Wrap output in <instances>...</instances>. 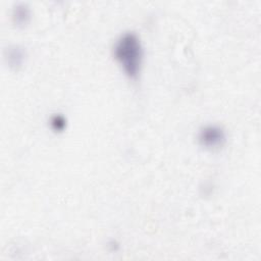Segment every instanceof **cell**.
I'll return each instance as SVG.
<instances>
[{"instance_id":"6da1fadb","label":"cell","mask_w":261,"mask_h":261,"mask_svg":"<svg viewBox=\"0 0 261 261\" xmlns=\"http://www.w3.org/2000/svg\"><path fill=\"white\" fill-rule=\"evenodd\" d=\"M113 54L125 74L130 79H137L143 60V48L138 36L134 33L121 35L115 42Z\"/></svg>"},{"instance_id":"7a4b0ae2","label":"cell","mask_w":261,"mask_h":261,"mask_svg":"<svg viewBox=\"0 0 261 261\" xmlns=\"http://www.w3.org/2000/svg\"><path fill=\"white\" fill-rule=\"evenodd\" d=\"M225 140L224 132L217 125H207L200 130L199 141L207 148L220 147Z\"/></svg>"},{"instance_id":"3957f363","label":"cell","mask_w":261,"mask_h":261,"mask_svg":"<svg viewBox=\"0 0 261 261\" xmlns=\"http://www.w3.org/2000/svg\"><path fill=\"white\" fill-rule=\"evenodd\" d=\"M23 58H24V52L21 48H19L17 46H13V47L9 48L7 60H8V63L10 64V66L21 65Z\"/></svg>"},{"instance_id":"277c9868","label":"cell","mask_w":261,"mask_h":261,"mask_svg":"<svg viewBox=\"0 0 261 261\" xmlns=\"http://www.w3.org/2000/svg\"><path fill=\"white\" fill-rule=\"evenodd\" d=\"M28 17H29V14H28L27 8H20V9H17V10H16L15 19H16V22H17V23H21V24L25 23Z\"/></svg>"}]
</instances>
